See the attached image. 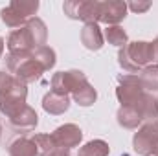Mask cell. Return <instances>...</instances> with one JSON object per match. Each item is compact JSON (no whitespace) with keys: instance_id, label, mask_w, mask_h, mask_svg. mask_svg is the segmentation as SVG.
<instances>
[{"instance_id":"cell-1","label":"cell","mask_w":158,"mask_h":156,"mask_svg":"<svg viewBox=\"0 0 158 156\" xmlns=\"http://www.w3.org/2000/svg\"><path fill=\"white\" fill-rule=\"evenodd\" d=\"M118 64L123 72L138 76L145 66L153 64V44L145 40L127 42L118 51Z\"/></svg>"},{"instance_id":"cell-2","label":"cell","mask_w":158,"mask_h":156,"mask_svg":"<svg viewBox=\"0 0 158 156\" xmlns=\"http://www.w3.org/2000/svg\"><path fill=\"white\" fill-rule=\"evenodd\" d=\"M6 68L15 79L24 84L35 83L42 77L44 68L31 57V53H7L6 55Z\"/></svg>"},{"instance_id":"cell-3","label":"cell","mask_w":158,"mask_h":156,"mask_svg":"<svg viewBox=\"0 0 158 156\" xmlns=\"http://www.w3.org/2000/svg\"><path fill=\"white\" fill-rule=\"evenodd\" d=\"M39 11V2L37 0H13L0 11V20L13 30H19L28 24L30 18L35 17Z\"/></svg>"},{"instance_id":"cell-4","label":"cell","mask_w":158,"mask_h":156,"mask_svg":"<svg viewBox=\"0 0 158 156\" xmlns=\"http://www.w3.org/2000/svg\"><path fill=\"white\" fill-rule=\"evenodd\" d=\"M99 9H101V2L98 0H66L63 4V11L68 18L81 20L85 24H98Z\"/></svg>"},{"instance_id":"cell-5","label":"cell","mask_w":158,"mask_h":156,"mask_svg":"<svg viewBox=\"0 0 158 156\" xmlns=\"http://www.w3.org/2000/svg\"><path fill=\"white\" fill-rule=\"evenodd\" d=\"M26 99H28V84L15 79L9 90L0 96V112L6 117H11L26 107Z\"/></svg>"},{"instance_id":"cell-6","label":"cell","mask_w":158,"mask_h":156,"mask_svg":"<svg viewBox=\"0 0 158 156\" xmlns=\"http://www.w3.org/2000/svg\"><path fill=\"white\" fill-rule=\"evenodd\" d=\"M145 94L140 77L136 74H119L118 76V88H116V97L121 103V107L136 105L140 97Z\"/></svg>"},{"instance_id":"cell-7","label":"cell","mask_w":158,"mask_h":156,"mask_svg":"<svg viewBox=\"0 0 158 156\" xmlns=\"http://www.w3.org/2000/svg\"><path fill=\"white\" fill-rule=\"evenodd\" d=\"M88 83L86 76L81 70H66V72H57L52 77V92L61 94V96H70L81 86Z\"/></svg>"},{"instance_id":"cell-8","label":"cell","mask_w":158,"mask_h":156,"mask_svg":"<svg viewBox=\"0 0 158 156\" xmlns=\"http://www.w3.org/2000/svg\"><path fill=\"white\" fill-rule=\"evenodd\" d=\"M158 145V123H143L138 132H134L132 147L140 156H153Z\"/></svg>"},{"instance_id":"cell-9","label":"cell","mask_w":158,"mask_h":156,"mask_svg":"<svg viewBox=\"0 0 158 156\" xmlns=\"http://www.w3.org/2000/svg\"><path fill=\"white\" fill-rule=\"evenodd\" d=\"M52 140H53L55 147H63V149L70 151L74 147H79V143L83 140V130L76 123H64L52 132Z\"/></svg>"},{"instance_id":"cell-10","label":"cell","mask_w":158,"mask_h":156,"mask_svg":"<svg viewBox=\"0 0 158 156\" xmlns=\"http://www.w3.org/2000/svg\"><path fill=\"white\" fill-rule=\"evenodd\" d=\"M7 121H9L11 130H15L17 134H28V132L35 130V127L39 125V116L30 105H26L22 110L7 117Z\"/></svg>"},{"instance_id":"cell-11","label":"cell","mask_w":158,"mask_h":156,"mask_svg":"<svg viewBox=\"0 0 158 156\" xmlns=\"http://www.w3.org/2000/svg\"><path fill=\"white\" fill-rule=\"evenodd\" d=\"M127 17V2L123 0H105L99 9V22L107 26H119V22Z\"/></svg>"},{"instance_id":"cell-12","label":"cell","mask_w":158,"mask_h":156,"mask_svg":"<svg viewBox=\"0 0 158 156\" xmlns=\"http://www.w3.org/2000/svg\"><path fill=\"white\" fill-rule=\"evenodd\" d=\"M7 50L9 51H28V53H33L39 46L33 39L31 31L28 30V26H22L19 30H13L7 37Z\"/></svg>"},{"instance_id":"cell-13","label":"cell","mask_w":158,"mask_h":156,"mask_svg":"<svg viewBox=\"0 0 158 156\" xmlns=\"http://www.w3.org/2000/svg\"><path fill=\"white\" fill-rule=\"evenodd\" d=\"M42 109L52 116H61L70 109V96H61L50 90L42 97Z\"/></svg>"},{"instance_id":"cell-14","label":"cell","mask_w":158,"mask_h":156,"mask_svg":"<svg viewBox=\"0 0 158 156\" xmlns=\"http://www.w3.org/2000/svg\"><path fill=\"white\" fill-rule=\"evenodd\" d=\"M81 42L90 51L101 50L103 44H105V37H103L101 28L98 24H85L83 30H81Z\"/></svg>"},{"instance_id":"cell-15","label":"cell","mask_w":158,"mask_h":156,"mask_svg":"<svg viewBox=\"0 0 158 156\" xmlns=\"http://www.w3.org/2000/svg\"><path fill=\"white\" fill-rule=\"evenodd\" d=\"M7 154L9 156H37V149H35V143H33L31 136L19 134L15 140H11L7 143Z\"/></svg>"},{"instance_id":"cell-16","label":"cell","mask_w":158,"mask_h":156,"mask_svg":"<svg viewBox=\"0 0 158 156\" xmlns=\"http://www.w3.org/2000/svg\"><path fill=\"white\" fill-rule=\"evenodd\" d=\"M116 121L119 123V127H123V129H140L143 125L142 114H140L136 105L119 107L118 112H116Z\"/></svg>"},{"instance_id":"cell-17","label":"cell","mask_w":158,"mask_h":156,"mask_svg":"<svg viewBox=\"0 0 158 156\" xmlns=\"http://www.w3.org/2000/svg\"><path fill=\"white\" fill-rule=\"evenodd\" d=\"M136 107H138V110H140V114H142L143 123H153V121H156V117H158V101H156V97H155L153 94L145 92V94L140 97V101L136 103Z\"/></svg>"},{"instance_id":"cell-18","label":"cell","mask_w":158,"mask_h":156,"mask_svg":"<svg viewBox=\"0 0 158 156\" xmlns=\"http://www.w3.org/2000/svg\"><path fill=\"white\" fill-rule=\"evenodd\" d=\"M138 77H140V83H142V86H143L145 92H149V94L158 92V64L145 66L138 74Z\"/></svg>"},{"instance_id":"cell-19","label":"cell","mask_w":158,"mask_h":156,"mask_svg":"<svg viewBox=\"0 0 158 156\" xmlns=\"http://www.w3.org/2000/svg\"><path fill=\"white\" fill-rule=\"evenodd\" d=\"M72 99L77 103L79 107H92L96 103V99H98V92H96V88L90 83H86L85 86H81L79 90H76L72 94Z\"/></svg>"},{"instance_id":"cell-20","label":"cell","mask_w":158,"mask_h":156,"mask_svg":"<svg viewBox=\"0 0 158 156\" xmlns=\"http://www.w3.org/2000/svg\"><path fill=\"white\" fill-rule=\"evenodd\" d=\"M31 57H33L40 66L44 68V72L52 70V68L55 66V61H57V57H55V50H53V48H50V46L37 48V50L31 53Z\"/></svg>"},{"instance_id":"cell-21","label":"cell","mask_w":158,"mask_h":156,"mask_svg":"<svg viewBox=\"0 0 158 156\" xmlns=\"http://www.w3.org/2000/svg\"><path fill=\"white\" fill-rule=\"evenodd\" d=\"M110 153V147L107 142L103 140H92L88 143H85L81 149H79L77 156H109Z\"/></svg>"},{"instance_id":"cell-22","label":"cell","mask_w":158,"mask_h":156,"mask_svg":"<svg viewBox=\"0 0 158 156\" xmlns=\"http://www.w3.org/2000/svg\"><path fill=\"white\" fill-rule=\"evenodd\" d=\"M103 37L109 44L116 46V48H121L129 42V37H127V31L121 28V26H107L105 31H103Z\"/></svg>"},{"instance_id":"cell-23","label":"cell","mask_w":158,"mask_h":156,"mask_svg":"<svg viewBox=\"0 0 158 156\" xmlns=\"http://www.w3.org/2000/svg\"><path fill=\"white\" fill-rule=\"evenodd\" d=\"M31 140H33V143H35L37 156H48L53 149H55V143H53V140H52V134H33Z\"/></svg>"},{"instance_id":"cell-24","label":"cell","mask_w":158,"mask_h":156,"mask_svg":"<svg viewBox=\"0 0 158 156\" xmlns=\"http://www.w3.org/2000/svg\"><path fill=\"white\" fill-rule=\"evenodd\" d=\"M151 7V2L149 0H145V2H129L127 4V9H131V11H134V13H145L147 9Z\"/></svg>"},{"instance_id":"cell-25","label":"cell","mask_w":158,"mask_h":156,"mask_svg":"<svg viewBox=\"0 0 158 156\" xmlns=\"http://www.w3.org/2000/svg\"><path fill=\"white\" fill-rule=\"evenodd\" d=\"M13 81H15V77H13L11 74L0 72V96H2L4 92H7V90H9V86L13 84Z\"/></svg>"},{"instance_id":"cell-26","label":"cell","mask_w":158,"mask_h":156,"mask_svg":"<svg viewBox=\"0 0 158 156\" xmlns=\"http://www.w3.org/2000/svg\"><path fill=\"white\" fill-rule=\"evenodd\" d=\"M48 156H72V154H70V151H68V149H63V147H55V149H53V151H52V153H50Z\"/></svg>"},{"instance_id":"cell-27","label":"cell","mask_w":158,"mask_h":156,"mask_svg":"<svg viewBox=\"0 0 158 156\" xmlns=\"http://www.w3.org/2000/svg\"><path fill=\"white\" fill-rule=\"evenodd\" d=\"M151 44H153V64H158V37Z\"/></svg>"},{"instance_id":"cell-28","label":"cell","mask_w":158,"mask_h":156,"mask_svg":"<svg viewBox=\"0 0 158 156\" xmlns=\"http://www.w3.org/2000/svg\"><path fill=\"white\" fill-rule=\"evenodd\" d=\"M2 53H4V39L0 37V57H2Z\"/></svg>"},{"instance_id":"cell-29","label":"cell","mask_w":158,"mask_h":156,"mask_svg":"<svg viewBox=\"0 0 158 156\" xmlns=\"http://www.w3.org/2000/svg\"><path fill=\"white\" fill-rule=\"evenodd\" d=\"M153 156H158V145H156V151H155V154Z\"/></svg>"},{"instance_id":"cell-30","label":"cell","mask_w":158,"mask_h":156,"mask_svg":"<svg viewBox=\"0 0 158 156\" xmlns=\"http://www.w3.org/2000/svg\"><path fill=\"white\" fill-rule=\"evenodd\" d=\"M0 138H2V123H0Z\"/></svg>"},{"instance_id":"cell-31","label":"cell","mask_w":158,"mask_h":156,"mask_svg":"<svg viewBox=\"0 0 158 156\" xmlns=\"http://www.w3.org/2000/svg\"><path fill=\"white\" fill-rule=\"evenodd\" d=\"M156 101H158V97H156ZM156 123H158V117H156Z\"/></svg>"}]
</instances>
